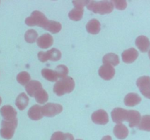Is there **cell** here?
<instances>
[{
    "mask_svg": "<svg viewBox=\"0 0 150 140\" xmlns=\"http://www.w3.org/2000/svg\"><path fill=\"white\" fill-rule=\"evenodd\" d=\"M75 81L71 77H66L57 81L54 85V92L58 96H62L66 93H70L74 90Z\"/></svg>",
    "mask_w": 150,
    "mask_h": 140,
    "instance_id": "6da1fadb",
    "label": "cell"
},
{
    "mask_svg": "<svg viewBox=\"0 0 150 140\" xmlns=\"http://www.w3.org/2000/svg\"><path fill=\"white\" fill-rule=\"evenodd\" d=\"M86 7L95 13L105 15L111 13L114 10V5L111 1H90Z\"/></svg>",
    "mask_w": 150,
    "mask_h": 140,
    "instance_id": "7a4b0ae2",
    "label": "cell"
},
{
    "mask_svg": "<svg viewBox=\"0 0 150 140\" xmlns=\"http://www.w3.org/2000/svg\"><path fill=\"white\" fill-rule=\"evenodd\" d=\"M49 20L46 18V16L42 13V12L35 10L32 13L29 17L26 18L25 20V23L29 26H38L39 27L43 28L44 29H46Z\"/></svg>",
    "mask_w": 150,
    "mask_h": 140,
    "instance_id": "3957f363",
    "label": "cell"
},
{
    "mask_svg": "<svg viewBox=\"0 0 150 140\" xmlns=\"http://www.w3.org/2000/svg\"><path fill=\"white\" fill-rule=\"evenodd\" d=\"M38 59L41 62H46L48 60H51L52 61H57L61 58L62 53L58 49L52 48L49 50L47 52H38Z\"/></svg>",
    "mask_w": 150,
    "mask_h": 140,
    "instance_id": "277c9868",
    "label": "cell"
},
{
    "mask_svg": "<svg viewBox=\"0 0 150 140\" xmlns=\"http://www.w3.org/2000/svg\"><path fill=\"white\" fill-rule=\"evenodd\" d=\"M18 120L17 121H7L3 120L1 122V135L4 138L10 139L13 137L14 134L15 130L17 127Z\"/></svg>",
    "mask_w": 150,
    "mask_h": 140,
    "instance_id": "5b68a950",
    "label": "cell"
},
{
    "mask_svg": "<svg viewBox=\"0 0 150 140\" xmlns=\"http://www.w3.org/2000/svg\"><path fill=\"white\" fill-rule=\"evenodd\" d=\"M44 116L51 118L59 115L62 112L63 107L59 104L47 103L42 106Z\"/></svg>",
    "mask_w": 150,
    "mask_h": 140,
    "instance_id": "8992f818",
    "label": "cell"
},
{
    "mask_svg": "<svg viewBox=\"0 0 150 140\" xmlns=\"http://www.w3.org/2000/svg\"><path fill=\"white\" fill-rule=\"evenodd\" d=\"M91 118L94 123L99 124V125H105L109 120L108 113L104 109H98L94 112Z\"/></svg>",
    "mask_w": 150,
    "mask_h": 140,
    "instance_id": "52a82bcc",
    "label": "cell"
},
{
    "mask_svg": "<svg viewBox=\"0 0 150 140\" xmlns=\"http://www.w3.org/2000/svg\"><path fill=\"white\" fill-rule=\"evenodd\" d=\"M127 113H128V110H126L122 108L117 107L113 109L111 112V118L114 123L120 124L124 121L127 120Z\"/></svg>",
    "mask_w": 150,
    "mask_h": 140,
    "instance_id": "ba28073f",
    "label": "cell"
},
{
    "mask_svg": "<svg viewBox=\"0 0 150 140\" xmlns=\"http://www.w3.org/2000/svg\"><path fill=\"white\" fill-rule=\"evenodd\" d=\"M98 74L103 80H110L115 75V69L113 66L109 64H103L100 67Z\"/></svg>",
    "mask_w": 150,
    "mask_h": 140,
    "instance_id": "9c48e42d",
    "label": "cell"
},
{
    "mask_svg": "<svg viewBox=\"0 0 150 140\" xmlns=\"http://www.w3.org/2000/svg\"><path fill=\"white\" fill-rule=\"evenodd\" d=\"M1 115L4 118V120L17 121V112L13 107L10 105L4 106L0 110Z\"/></svg>",
    "mask_w": 150,
    "mask_h": 140,
    "instance_id": "30bf717a",
    "label": "cell"
},
{
    "mask_svg": "<svg viewBox=\"0 0 150 140\" xmlns=\"http://www.w3.org/2000/svg\"><path fill=\"white\" fill-rule=\"evenodd\" d=\"M138 57H139V52L137 50L133 48L125 50L122 53V61L126 64H131L134 62L137 59Z\"/></svg>",
    "mask_w": 150,
    "mask_h": 140,
    "instance_id": "8fae6325",
    "label": "cell"
},
{
    "mask_svg": "<svg viewBox=\"0 0 150 140\" xmlns=\"http://www.w3.org/2000/svg\"><path fill=\"white\" fill-rule=\"evenodd\" d=\"M37 44L40 48L42 49H47V48H51L54 44V38L50 34H44L38 37Z\"/></svg>",
    "mask_w": 150,
    "mask_h": 140,
    "instance_id": "7c38bea8",
    "label": "cell"
},
{
    "mask_svg": "<svg viewBox=\"0 0 150 140\" xmlns=\"http://www.w3.org/2000/svg\"><path fill=\"white\" fill-rule=\"evenodd\" d=\"M142 118L140 112H138L137 110H128L126 121L128 122L130 128H133L139 125Z\"/></svg>",
    "mask_w": 150,
    "mask_h": 140,
    "instance_id": "4fadbf2b",
    "label": "cell"
},
{
    "mask_svg": "<svg viewBox=\"0 0 150 140\" xmlns=\"http://www.w3.org/2000/svg\"><path fill=\"white\" fill-rule=\"evenodd\" d=\"M28 116L32 120H39L42 119L43 115L42 106L39 104H35L28 111Z\"/></svg>",
    "mask_w": 150,
    "mask_h": 140,
    "instance_id": "5bb4252c",
    "label": "cell"
},
{
    "mask_svg": "<svg viewBox=\"0 0 150 140\" xmlns=\"http://www.w3.org/2000/svg\"><path fill=\"white\" fill-rule=\"evenodd\" d=\"M136 45L141 52H146L150 50V41L146 36H139L136 39Z\"/></svg>",
    "mask_w": 150,
    "mask_h": 140,
    "instance_id": "9a60e30c",
    "label": "cell"
},
{
    "mask_svg": "<svg viewBox=\"0 0 150 140\" xmlns=\"http://www.w3.org/2000/svg\"><path fill=\"white\" fill-rule=\"evenodd\" d=\"M42 88V85L41 83L38 80H31L26 85V91L31 97H35V94L38 90Z\"/></svg>",
    "mask_w": 150,
    "mask_h": 140,
    "instance_id": "2e32d148",
    "label": "cell"
},
{
    "mask_svg": "<svg viewBox=\"0 0 150 140\" xmlns=\"http://www.w3.org/2000/svg\"><path fill=\"white\" fill-rule=\"evenodd\" d=\"M142 102V98L136 93H130L125 96L124 103L127 106H134Z\"/></svg>",
    "mask_w": 150,
    "mask_h": 140,
    "instance_id": "e0dca14e",
    "label": "cell"
},
{
    "mask_svg": "<svg viewBox=\"0 0 150 140\" xmlns=\"http://www.w3.org/2000/svg\"><path fill=\"white\" fill-rule=\"evenodd\" d=\"M100 29V23L97 19H92L86 25V32L91 34H98Z\"/></svg>",
    "mask_w": 150,
    "mask_h": 140,
    "instance_id": "ac0fdd59",
    "label": "cell"
},
{
    "mask_svg": "<svg viewBox=\"0 0 150 140\" xmlns=\"http://www.w3.org/2000/svg\"><path fill=\"white\" fill-rule=\"evenodd\" d=\"M114 135L118 139H125L128 136L129 131L126 125H125L122 123H120L115 125L114 128Z\"/></svg>",
    "mask_w": 150,
    "mask_h": 140,
    "instance_id": "d6986e66",
    "label": "cell"
},
{
    "mask_svg": "<svg viewBox=\"0 0 150 140\" xmlns=\"http://www.w3.org/2000/svg\"><path fill=\"white\" fill-rule=\"evenodd\" d=\"M103 64H109L113 66H115L120 64V58L117 54L114 53V52H109L103 56Z\"/></svg>",
    "mask_w": 150,
    "mask_h": 140,
    "instance_id": "ffe728a7",
    "label": "cell"
},
{
    "mask_svg": "<svg viewBox=\"0 0 150 140\" xmlns=\"http://www.w3.org/2000/svg\"><path fill=\"white\" fill-rule=\"evenodd\" d=\"M29 99L27 95L25 93H21L18 96L17 99L16 100V105L18 109L23 110L26 108V106L29 104Z\"/></svg>",
    "mask_w": 150,
    "mask_h": 140,
    "instance_id": "44dd1931",
    "label": "cell"
},
{
    "mask_svg": "<svg viewBox=\"0 0 150 140\" xmlns=\"http://www.w3.org/2000/svg\"><path fill=\"white\" fill-rule=\"evenodd\" d=\"M83 8L81 7H75L73 10H70L68 13L69 18L74 21H79L81 20L83 15Z\"/></svg>",
    "mask_w": 150,
    "mask_h": 140,
    "instance_id": "7402d4cb",
    "label": "cell"
},
{
    "mask_svg": "<svg viewBox=\"0 0 150 140\" xmlns=\"http://www.w3.org/2000/svg\"><path fill=\"white\" fill-rule=\"evenodd\" d=\"M42 76L45 79V80H48L51 82H56L58 80L59 77L57 75V72L55 70L45 68L42 70L41 71Z\"/></svg>",
    "mask_w": 150,
    "mask_h": 140,
    "instance_id": "603a6c76",
    "label": "cell"
},
{
    "mask_svg": "<svg viewBox=\"0 0 150 140\" xmlns=\"http://www.w3.org/2000/svg\"><path fill=\"white\" fill-rule=\"evenodd\" d=\"M35 98L38 104H44L48 100V94L46 90H44L43 88H41L36 92V93L35 94Z\"/></svg>",
    "mask_w": 150,
    "mask_h": 140,
    "instance_id": "cb8c5ba5",
    "label": "cell"
},
{
    "mask_svg": "<svg viewBox=\"0 0 150 140\" xmlns=\"http://www.w3.org/2000/svg\"><path fill=\"white\" fill-rule=\"evenodd\" d=\"M136 85L139 87L140 91L146 90L150 86V77L149 76H142L139 77L136 81Z\"/></svg>",
    "mask_w": 150,
    "mask_h": 140,
    "instance_id": "d4e9b609",
    "label": "cell"
},
{
    "mask_svg": "<svg viewBox=\"0 0 150 140\" xmlns=\"http://www.w3.org/2000/svg\"><path fill=\"white\" fill-rule=\"evenodd\" d=\"M62 29V24L59 22L55 20H49L48 26L45 30L48 31L52 34H57Z\"/></svg>",
    "mask_w": 150,
    "mask_h": 140,
    "instance_id": "484cf974",
    "label": "cell"
},
{
    "mask_svg": "<svg viewBox=\"0 0 150 140\" xmlns=\"http://www.w3.org/2000/svg\"><path fill=\"white\" fill-rule=\"evenodd\" d=\"M139 129L142 131H150V115H144L142 118L141 122L139 125H138Z\"/></svg>",
    "mask_w": 150,
    "mask_h": 140,
    "instance_id": "4316f807",
    "label": "cell"
},
{
    "mask_svg": "<svg viewBox=\"0 0 150 140\" xmlns=\"http://www.w3.org/2000/svg\"><path fill=\"white\" fill-rule=\"evenodd\" d=\"M25 40L28 42V43H34L36 42L38 39V34L34 29H29L27 32L25 33L24 35Z\"/></svg>",
    "mask_w": 150,
    "mask_h": 140,
    "instance_id": "83f0119b",
    "label": "cell"
},
{
    "mask_svg": "<svg viewBox=\"0 0 150 140\" xmlns=\"http://www.w3.org/2000/svg\"><path fill=\"white\" fill-rule=\"evenodd\" d=\"M17 81L21 85H26L31 81L30 74L26 71H21L17 75Z\"/></svg>",
    "mask_w": 150,
    "mask_h": 140,
    "instance_id": "f1b7e54d",
    "label": "cell"
},
{
    "mask_svg": "<svg viewBox=\"0 0 150 140\" xmlns=\"http://www.w3.org/2000/svg\"><path fill=\"white\" fill-rule=\"evenodd\" d=\"M56 72H57V75H58L59 78H65L66 77H67V74H68V68L65 65H62V64H60L58 66H57L55 69Z\"/></svg>",
    "mask_w": 150,
    "mask_h": 140,
    "instance_id": "f546056e",
    "label": "cell"
},
{
    "mask_svg": "<svg viewBox=\"0 0 150 140\" xmlns=\"http://www.w3.org/2000/svg\"><path fill=\"white\" fill-rule=\"evenodd\" d=\"M113 3H114V7L120 10H125L127 6V3L126 1H114Z\"/></svg>",
    "mask_w": 150,
    "mask_h": 140,
    "instance_id": "4dcf8cb0",
    "label": "cell"
},
{
    "mask_svg": "<svg viewBox=\"0 0 150 140\" xmlns=\"http://www.w3.org/2000/svg\"><path fill=\"white\" fill-rule=\"evenodd\" d=\"M90 1H73V4H74L75 7H81L83 8L85 6H87Z\"/></svg>",
    "mask_w": 150,
    "mask_h": 140,
    "instance_id": "1f68e13d",
    "label": "cell"
},
{
    "mask_svg": "<svg viewBox=\"0 0 150 140\" xmlns=\"http://www.w3.org/2000/svg\"><path fill=\"white\" fill-rule=\"evenodd\" d=\"M64 134L61 131L55 132L51 136V140H64Z\"/></svg>",
    "mask_w": 150,
    "mask_h": 140,
    "instance_id": "d6a6232c",
    "label": "cell"
},
{
    "mask_svg": "<svg viewBox=\"0 0 150 140\" xmlns=\"http://www.w3.org/2000/svg\"><path fill=\"white\" fill-rule=\"evenodd\" d=\"M141 93L143 94L144 96H145L146 98H147V99H150V86L149 88H148L147 89H146V90H143V91H142Z\"/></svg>",
    "mask_w": 150,
    "mask_h": 140,
    "instance_id": "836d02e7",
    "label": "cell"
},
{
    "mask_svg": "<svg viewBox=\"0 0 150 140\" xmlns=\"http://www.w3.org/2000/svg\"><path fill=\"white\" fill-rule=\"evenodd\" d=\"M64 140H74L73 136L70 134H64Z\"/></svg>",
    "mask_w": 150,
    "mask_h": 140,
    "instance_id": "e575fe53",
    "label": "cell"
},
{
    "mask_svg": "<svg viewBox=\"0 0 150 140\" xmlns=\"http://www.w3.org/2000/svg\"><path fill=\"white\" fill-rule=\"evenodd\" d=\"M102 140H112V139H111V137L110 136H104L102 139Z\"/></svg>",
    "mask_w": 150,
    "mask_h": 140,
    "instance_id": "d590c367",
    "label": "cell"
},
{
    "mask_svg": "<svg viewBox=\"0 0 150 140\" xmlns=\"http://www.w3.org/2000/svg\"><path fill=\"white\" fill-rule=\"evenodd\" d=\"M148 55H149V58H150V50H149V53H148Z\"/></svg>",
    "mask_w": 150,
    "mask_h": 140,
    "instance_id": "8d00e7d4",
    "label": "cell"
},
{
    "mask_svg": "<svg viewBox=\"0 0 150 140\" xmlns=\"http://www.w3.org/2000/svg\"><path fill=\"white\" fill-rule=\"evenodd\" d=\"M1 97H0V105H1Z\"/></svg>",
    "mask_w": 150,
    "mask_h": 140,
    "instance_id": "74e56055",
    "label": "cell"
},
{
    "mask_svg": "<svg viewBox=\"0 0 150 140\" xmlns=\"http://www.w3.org/2000/svg\"><path fill=\"white\" fill-rule=\"evenodd\" d=\"M78 140H81V139H78Z\"/></svg>",
    "mask_w": 150,
    "mask_h": 140,
    "instance_id": "f35d334b",
    "label": "cell"
}]
</instances>
